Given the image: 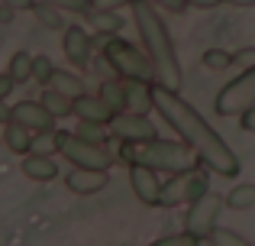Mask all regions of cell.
Returning <instances> with one entry per match:
<instances>
[{"label":"cell","mask_w":255,"mask_h":246,"mask_svg":"<svg viewBox=\"0 0 255 246\" xmlns=\"http://www.w3.org/2000/svg\"><path fill=\"white\" fill-rule=\"evenodd\" d=\"M155 110L165 123L191 146L194 152L200 156V162L210 165L217 175L223 178H236L239 175V159L236 152L226 146V139L213 130L191 104L181 97V91H171L165 84H155Z\"/></svg>","instance_id":"6da1fadb"},{"label":"cell","mask_w":255,"mask_h":246,"mask_svg":"<svg viewBox=\"0 0 255 246\" xmlns=\"http://www.w3.org/2000/svg\"><path fill=\"white\" fill-rule=\"evenodd\" d=\"M62 139H65V133L62 130H42V133H36L32 136V146H29V152H55V149H62Z\"/></svg>","instance_id":"d4e9b609"},{"label":"cell","mask_w":255,"mask_h":246,"mask_svg":"<svg viewBox=\"0 0 255 246\" xmlns=\"http://www.w3.org/2000/svg\"><path fill=\"white\" fill-rule=\"evenodd\" d=\"M13 13H16V10H10V6H3V3H0V23H13Z\"/></svg>","instance_id":"f35d334b"},{"label":"cell","mask_w":255,"mask_h":246,"mask_svg":"<svg viewBox=\"0 0 255 246\" xmlns=\"http://www.w3.org/2000/svg\"><path fill=\"white\" fill-rule=\"evenodd\" d=\"M110 130L120 143H149V139L158 136V126L149 120L145 114H132V110H120L113 114Z\"/></svg>","instance_id":"9c48e42d"},{"label":"cell","mask_w":255,"mask_h":246,"mask_svg":"<svg viewBox=\"0 0 255 246\" xmlns=\"http://www.w3.org/2000/svg\"><path fill=\"white\" fill-rule=\"evenodd\" d=\"M16 88V78L10 71H0V97H10V91Z\"/></svg>","instance_id":"d6a6232c"},{"label":"cell","mask_w":255,"mask_h":246,"mask_svg":"<svg viewBox=\"0 0 255 246\" xmlns=\"http://www.w3.org/2000/svg\"><path fill=\"white\" fill-rule=\"evenodd\" d=\"M84 16H87V23H91L97 32H110V36H117V32L126 26L123 16H120L117 10H107V6H91Z\"/></svg>","instance_id":"ac0fdd59"},{"label":"cell","mask_w":255,"mask_h":246,"mask_svg":"<svg viewBox=\"0 0 255 246\" xmlns=\"http://www.w3.org/2000/svg\"><path fill=\"white\" fill-rule=\"evenodd\" d=\"M149 3H155L158 10H168V13H184L187 10V0H149Z\"/></svg>","instance_id":"1f68e13d"},{"label":"cell","mask_w":255,"mask_h":246,"mask_svg":"<svg viewBox=\"0 0 255 246\" xmlns=\"http://www.w3.org/2000/svg\"><path fill=\"white\" fill-rule=\"evenodd\" d=\"M104 58L110 62L113 75L126 78V81H152V84H155V68H152L145 49H136V45L126 42V39H120V36L107 39Z\"/></svg>","instance_id":"277c9868"},{"label":"cell","mask_w":255,"mask_h":246,"mask_svg":"<svg viewBox=\"0 0 255 246\" xmlns=\"http://www.w3.org/2000/svg\"><path fill=\"white\" fill-rule=\"evenodd\" d=\"M13 120L29 126L32 133H42V130H58V117L45 107L42 101H19L13 107Z\"/></svg>","instance_id":"7c38bea8"},{"label":"cell","mask_w":255,"mask_h":246,"mask_svg":"<svg viewBox=\"0 0 255 246\" xmlns=\"http://www.w3.org/2000/svg\"><path fill=\"white\" fill-rule=\"evenodd\" d=\"M75 117H78V120H91V123L110 126L113 107L100 94H81V97H75Z\"/></svg>","instance_id":"5bb4252c"},{"label":"cell","mask_w":255,"mask_h":246,"mask_svg":"<svg viewBox=\"0 0 255 246\" xmlns=\"http://www.w3.org/2000/svg\"><path fill=\"white\" fill-rule=\"evenodd\" d=\"M45 88H55V91H62V94H68V97H81V94H84L81 75H75V71H65V68H55V71H52V81L45 84Z\"/></svg>","instance_id":"ffe728a7"},{"label":"cell","mask_w":255,"mask_h":246,"mask_svg":"<svg viewBox=\"0 0 255 246\" xmlns=\"http://www.w3.org/2000/svg\"><path fill=\"white\" fill-rule=\"evenodd\" d=\"M191 243H197V237L194 234H174V237H162V240H158V246H191Z\"/></svg>","instance_id":"4dcf8cb0"},{"label":"cell","mask_w":255,"mask_h":246,"mask_svg":"<svg viewBox=\"0 0 255 246\" xmlns=\"http://www.w3.org/2000/svg\"><path fill=\"white\" fill-rule=\"evenodd\" d=\"M233 62H236V58H233L230 52H223V49H207V52H204V65H207V68H213V71L230 68Z\"/></svg>","instance_id":"83f0119b"},{"label":"cell","mask_w":255,"mask_h":246,"mask_svg":"<svg viewBox=\"0 0 255 246\" xmlns=\"http://www.w3.org/2000/svg\"><path fill=\"white\" fill-rule=\"evenodd\" d=\"M239 126H243V130H249V133H255V107L246 110V114L239 117Z\"/></svg>","instance_id":"e575fe53"},{"label":"cell","mask_w":255,"mask_h":246,"mask_svg":"<svg viewBox=\"0 0 255 246\" xmlns=\"http://www.w3.org/2000/svg\"><path fill=\"white\" fill-rule=\"evenodd\" d=\"M78 136L91 139V143H104V139H107V126H104V123H91V120H81V123H78Z\"/></svg>","instance_id":"f1b7e54d"},{"label":"cell","mask_w":255,"mask_h":246,"mask_svg":"<svg viewBox=\"0 0 255 246\" xmlns=\"http://www.w3.org/2000/svg\"><path fill=\"white\" fill-rule=\"evenodd\" d=\"M129 185L132 195L139 198L149 208H158V198H162V182H158V169L142 162H129Z\"/></svg>","instance_id":"30bf717a"},{"label":"cell","mask_w":255,"mask_h":246,"mask_svg":"<svg viewBox=\"0 0 255 246\" xmlns=\"http://www.w3.org/2000/svg\"><path fill=\"white\" fill-rule=\"evenodd\" d=\"M23 175L32 182H55L58 178V162L45 152H26L23 156Z\"/></svg>","instance_id":"9a60e30c"},{"label":"cell","mask_w":255,"mask_h":246,"mask_svg":"<svg viewBox=\"0 0 255 246\" xmlns=\"http://www.w3.org/2000/svg\"><path fill=\"white\" fill-rule=\"evenodd\" d=\"M220 211H223V198H220V195H213V191L207 188L204 195H200V198H194V201H191V208H187L184 230L197 237V243H204V237L210 234L213 227H217Z\"/></svg>","instance_id":"ba28073f"},{"label":"cell","mask_w":255,"mask_h":246,"mask_svg":"<svg viewBox=\"0 0 255 246\" xmlns=\"http://www.w3.org/2000/svg\"><path fill=\"white\" fill-rule=\"evenodd\" d=\"M6 120H13V107L6 104V97H0V126H3Z\"/></svg>","instance_id":"74e56055"},{"label":"cell","mask_w":255,"mask_h":246,"mask_svg":"<svg viewBox=\"0 0 255 246\" xmlns=\"http://www.w3.org/2000/svg\"><path fill=\"white\" fill-rule=\"evenodd\" d=\"M94 6H107V10H117V6H132V0H94Z\"/></svg>","instance_id":"8d00e7d4"},{"label":"cell","mask_w":255,"mask_h":246,"mask_svg":"<svg viewBox=\"0 0 255 246\" xmlns=\"http://www.w3.org/2000/svg\"><path fill=\"white\" fill-rule=\"evenodd\" d=\"M52 71H55V65H52L49 55H32V81L36 84H49L52 81Z\"/></svg>","instance_id":"4316f807"},{"label":"cell","mask_w":255,"mask_h":246,"mask_svg":"<svg viewBox=\"0 0 255 246\" xmlns=\"http://www.w3.org/2000/svg\"><path fill=\"white\" fill-rule=\"evenodd\" d=\"M132 23L139 29V39H142V49L149 55L152 68H155V84L181 91L184 71H181V62H178V52H174L168 26L158 16V6L149 3V0H132Z\"/></svg>","instance_id":"7a4b0ae2"},{"label":"cell","mask_w":255,"mask_h":246,"mask_svg":"<svg viewBox=\"0 0 255 246\" xmlns=\"http://www.w3.org/2000/svg\"><path fill=\"white\" fill-rule=\"evenodd\" d=\"M100 97L113 107V114L126 110V78H120V75L104 78V81H100Z\"/></svg>","instance_id":"d6986e66"},{"label":"cell","mask_w":255,"mask_h":246,"mask_svg":"<svg viewBox=\"0 0 255 246\" xmlns=\"http://www.w3.org/2000/svg\"><path fill=\"white\" fill-rule=\"evenodd\" d=\"M45 3H52V6H58V10H65V13H84L94 6V0H45Z\"/></svg>","instance_id":"f546056e"},{"label":"cell","mask_w":255,"mask_h":246,"mask_svg":"<svg viewBox=\"0 0 255 246\" xmlns=\"http://www.w3.org/2000/svg\"><path fill=\"white\" fill-rule=\"evenodd\" d=\"M226 3H233V6H255V0H226Z\"/></svg>","instance_id":"ab89813d"},{"label":"cell","mask_w":255,"mask_h":246,"mask_svg":"<svg viewBox=\"0 0 255 246\" xmlns=\"http://www.w3.org/2000/svg\"><path fill=\"white\" fill-rule=\"evenodd\" d=\"M207 191V178L194 169L184 172H171V178L162 185V198L158 208H174V204H191L194 198H200Z\"/></svg>","instance_id":"52a82bcc"},{"label":"cell","mask_w":255,"mask_h":246,"mask_svg":"<svg viewBox=\"0 0 255 246\" xmlns=\"http://www.w3.org/2000/svg\"><path fill=\"white\" fill-rule=\"evenodd\" d=\"M226 208H233V211H249V208H255V185H249V182L236 185V188L226 195Z\"/></svg>","instance_id":"7402d4cb"},{"label":"cell","mask_w":255,"mask_h":246,"mask_svg":"<svg viewBox=\"0 0 255 246\" xmlns=\"http://www.w3.org/2000/svg\"><path fill=\"white\" fill-rule=\"evenodd\" d=\"M223 0H187V6H194V10H213V6H220Z\"/></svg>","instance_id":"d590c367"},{"label":"cell","mask_w":255,"mask_h":246,"mask_svg":"<svg viewBox=\"0 0 255 246\" xmlns=\"http://www.w3.org/2000/svg\"><path fill=\"white\" fill-rule=\"evenodd\" d=\"M155 107V84L152 81H126V110L149 114Z\"/></svg>","instance_id":"2e32d148"},{"label":"cell","mask_w":255,"mask_h":246,"mask_svg":"<svg viewBox=\"0 0 255 246\" xmlns=\"http://www.w3.org/2000/svg\"><path fill=\"white\" fill-rule=\"evenodd\" d=\"M32 13H36V19L45 26V29H65V19H62V10L52 3H45V0H36V6H32Z\"/></svg>","instance_id":"603a6c76"},{"label":"cell","mask_w":255,"mask_h":246,"mask_svg":"<svg viewBox=\"0 0 255 246\" xmlns=\"http://www.w3.org/2000/svg\"><path fill=\"white\" fill-rule=\"evenodd\" d=\"M197 152L181 139V143H171V139H149V143H123V162H142L152 165L158 172H184L197 165Z\"/></svg>","instance_id":"3957f363"},{"label":"cell","mask_w":255,"mask_h":246,"mask_svg":"<svg viewBox=\"0 0 255 246\" xmlns=\"http://www.w3.org/2000/svg\"><path fill=\"white\" fill-rule=\"evenodd\" d=\"M252 107H255V65H249L243 75H236L217 94V114L220 117H243Z\"/></svg>","instance_id":"5b68a950"},{"label":"cell","mask_w":255,"mask_h":246,"mask_svg":"<svg viewBox=\"0 0 255 246\" xmlns=\"http://www.w3.org/2000/svg\"><path fill=\"white\" fill-rule=\"evenodd\" d=\"M42 104L58 117V120H62V117H68V114H75V97L62 94V91H55V88H45L42 91Z\"/></svg>","instance_id":"44dd1931"},{"label":"cell","mask_w":255,"mask_h":246,"mask_svg":"<svg viewBox=\"0 0 255 246\" xmlns=\"http://www.w3.org/2000/svg\"><path fill=\"white\" fill-rule=\"evenodd\" d=\"M62 49L65 58H68L75 68H87L94 55V36L84 29V26H65V39H62Z\"/></svg>","instance_id":"8fae6325"},{"label":"cell","mask_w":255,"mask_h":246,"mask_svg":"<svg viewBox=\"0 0 255 246\" xmlns=\"http://www.w3.org/2000/svg\"><path fill=\"white\" fill-rule=\"evenodd\" d=\"M32 136H36V133H32L29 126L16 123V120H6L3 123V143H6V149L16 152V156H26V152H29Z\"/></svg>","instance_id":"e0dca14e"},{"label":"cell","mask_w":255,"mask_h":246,"mask_svg":"<svg viewBox=\"0 0 255 246\" xmlns=\"http://www.w3.org/2000/svg\"><path fill=\"white\" fill-rule=\"evenodd\" d=\"M204 243H210V246H246V237L236 234V230H226V227H213L204 237Z\"/></svg>","instance_id":"484cf974"},{"label":"cell","mask_w":255,"mask_h":246,"mask_svg":"<svg viewBox=\"0 0 255 246\" xmlns=\"http://www.w3.org/2000/svg\"><path fill=\"white\" fill-rule=\"evenodd\" d=\"M0 3L19 13V10H32V6H36V0H0Z\"/></svg>","instance_id":"836d02e7"},{"label":"cell","mask_w":255,"mask_h":246,"mask_svg":"<svg viewBox=\"0 0 255 246\" xmlns=\"http://www.w3.org/2000/svg\"><path fill=\"white\" fill-rule=\"evenodd\" d=\"M107 169H81V165H75V169L68 172V178H65V185H68L75 195H97V191L107 188Z\"/></svg>","instance_id":"4fadbf2b"},{"label":"cell","mask_w":255,"mask_h":246,"mask_svg":"<svg viewBox=\"0 0 255 246\" xmlns=\"http://www.w3.org/2000/svg\"><path fill=\"white\" fill-rule=\"evenodd\" d=\"M58 152H62L71 165H81V169H107L110 172V165H113V156L104 143H91V139L78 136V133H65Z\"/></svg>","instance_id":"8992f818"},{"label":"cell","mask_w":255,"mask_h":246,"mask_svg":"<svg viewBox=\"0 0 255 246\" xmlns=\"http://www.w3.org/2000/svg\"><path fill=\"white\" fill-rule=\"evenodd\" d=\"M10 71L13 78H16V84H26V81H32V55L26 49H19V52H13V58H10Z\"/></svg>","instance_id":"cb8c5ba5"}]
</instances>
